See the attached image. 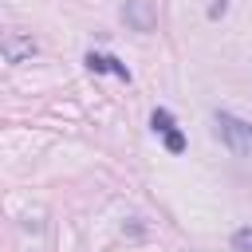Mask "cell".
<instances>
[{"mask_svg": "<svg viewBox=\"0 0 252 252\" xmlns=\"http://www.w3.org/2000/svg\"><path fill=\"white\" fill-rule=\"evenodd\" d=\"M213 134L224 142V150H228L232 158L252 161V122H244L240 114L217 110V114H213Z\"/></svg>", "mask_w": 252, "mask_h": 252, "instance_id": "1", "label": "cell"}, {"mask_svg": "<svg viewBox=\"0 0 252 252\" xmlns=\"http://www.w3.org/2000/svg\"><path fill=\"white\" fill-rule=\"evenodd\" d=\"M150 126H154V134L165 138V150H169V154H181V150H185V134L177 130V122H173L169 110H154V114H150Z\"/></svg>", "mask_w": 252, "mask_h": 252, "instance_id": "2", "label": "cell"}, {"mask_svg": "<svg viewBox=\"0 0 252 252\" xmlns=\"http://www.w3.org/2000/svg\"><path fill=\"white\" fill-rule=\"evenodd\" d=\"M122 20H126L134 32H150V28L158 24L154 0H126V4H122Z\"/></svg>", "mask_w": 252, "mask_h": 252, "instance_id": "3", "label": "cell"}, {"mask_svg": "<svg viewBox=\"0 0 252 252\" xmlns=\"http://www.w3.org/2000/svg\"><path fill=\"white\" fill-rule=\"evenodd\" d=\"M0 51H4L8 63H20V59L35 55V39H32V35H20V32H8V35L0 39Z\"/></svg>", "mask_w": 252, "mask_h": 252, "instance_id": "4", "label": "cell"}, {"mask_svg": "<svg viewBox=\"0 0 252 252\" xmlns=\"http://www.w3.org/2000/svg\"><path fill=\"white\" fill-rule=\"evenodd\" d=\"M94 75H118V79H130V71H126V63L122 59H114V55H102V51H87V59H83Z\"/></svg>", "mask_w": 252, "mask_h": 252, "instance_id": "5", "label": "cell"}, {"mask_svg": "<svg viewBox=\"0 0 252 252\" xmlns=\"http://www.w3.org/2000/svg\"><path fill=\"white\" fill-rule=\"evenodd\" d=\"M232 248L236 252H252V228H236L232 232Z\"/></svg>", "mask_w": 252, "mask_h": 252, "instance_id": "6", "label": "cell"}, {"mask_svg": "<svg viewBox=\"0 0 252 252\" xmlns=\"http://www.w3.org/2000/svg\"><path fill=\"white\" fill-rule=\"evenodd\" d=\"M228 12V0H209V20H220Z\"/></svg>", "mask_w": 252, "mask_h": 252, "instance_id": "7", "label": "cell"}]
</instances>
